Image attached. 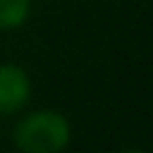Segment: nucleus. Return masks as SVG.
<instances>
[{"mask_svg":"<svg viewBox=\"0 0 153 153\" xmlns=\"http://www.w3.org/2000/svg\"><path fill=\"white\" fill-rule=\"evenodd\" d=\"M31 17V0H0V31L19 29Z\"/></svg>","mask_w":153,"mask_h":153,"instance_id":"obj_3","label":"nucleus"},{"mask_svg":"<svg viewBox=\"0 0 153 153\" xmlns=\"http://www.w3.org/2000/svg\"><path fill=\"white\" fill-rule=\"evenodd\" d=\"M72 141L69 120L57 110L26 112L12 129V143L22 153H60Z\"/></svg>","mask_w":153,"mask_h":153,"instance_id":"obj_1","label":"nucleus"},{"mask_svg":"<svg viewBox=\"0 0 153 153\" xmlns=\"http://www.w3.org/2000/svg\"><path fill=\"white\" fill-rule=\"evenodd\" d=\"M31 98V79L14 62L0 65V115H17Z\"/></svg>","mask_w":153,"mask_h":153,"instance_id":"obj_2","label":"nucleus"}]
</instances>
